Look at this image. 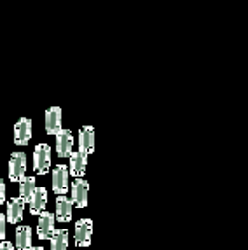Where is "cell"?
<instances>
[{
  "label": "cell",
  "mask_w": 248,
  "mask_h": 250,
  "mask_svg": "<svg viewBox=\"0 0 248 250\" xmlns=\"http://www.w3.org/2000/svg\"><path fill=\"white\" fill-rule=\"evenodd\" d=\"M33 192H35V179L33 177H25L20 182V198L26 203V201H30L33 198Z\"/></svg>",
  "instance_id": "2e32d148"
},
{
  "label": "cell",
  "mask_w": 248,
  "mask_h": 250,
  "mask_svg": "<svg viewBox=\"0 0 248 250\" xmlns=\"http://www.w3.org/2000/svg\"><path fill=\"white\" fill-rule=\"evenodd\" d=\"M32 138V119L21 117L14 125V144L16 146H26Z\"/></svg>",
  "instance_id": "277c9868"
},
{
  "label": "cell",
  "mask_w": 248,
  "mask_h": 250,
  "mask_svg": "<svg viewBox=\"0 0 248 250\" xmlns=\"http://www.w3.org/2000/svg\"><path fill=\"white\" fill-rule=\"evenodd\" d=\"M26 171V154L23 152H13L9 159V179L13 182H21L25 179Z\"/></svg>",
  "instance_id": "7a4b0ae2"
},
{
  "label": "cell",
  "mask_w": 248,
  "mask_h": 250,
  "mask_svg": "<svg viewBox=\"0 0 248 250\" xmlns=\"http://www.w3.org/2000/svg\"><path fill=\"white\" fill-rule=\"evenodd\" d=\"M46 131L49 135H58L62 131V108L51 107L46 112Z\"/></svg>",
  "instance_id": "30bf717a"
},
{
  "label": "cell",
  "mask_w": 248,
  "mask_h": 250,
  "mask_svg": "<svg viewBox=\"0 0 248 250\" xmlns=\"http://www.w3.org/2000/svg\"><path fill=\"white\" fill-rule=\"evenodd\" d=\"M66 247H68V231H54L51 236V250H66Z\"/></svg>",
  "instance_id": "e0dca14e"
},
{
  "label": "cell",
  "mask_w": 248,
  "mask_h": 250,
  "mask_svg": "<svg viewBox=\"0 0 248 250\" xmlns=\"http://www.w3.org/2000/svg\"><path fill=\"white\" fill-rule=\"evenodd\" d=\"M87 191H89V184L83 179H77L72 184V203L79 208H84L87 205Z\"/></svg>",
  "instance_id": "8992f818"
},
{
  "label": "cell",
  "mask_w": 248,
  "mask_h": 250,
  "mask_svg": "<svg viewBox=\"0 0 248 250\" xmlns=\"http://www.w3.org/2000/svg\"><path fill=\"white\" fill-rule=\"evenodd\" d=\"M51 167V147L47 144H39L33 150V168L39 175H46Z\"/></svg>",
  "instance_id": "6da1fadb"
},
{
  "label": "cell",
  "mask_w": 248,
  "mask_h": 250,
  "mask_svg": "<svg viewBox=\"0 0 248 250\" xmlns=\"http://www.w3.org/2000/svg\"><path fill=\"white\" fill-rule=\"evenodd\" d=\"M30 249H32V228L30 226H20L16 229V250Z\"/></svg>",
  "instance_id": "5bb4252c"
},
{
  "label": "cell",
  "mask_w": 248,
  "mask_h": 250,
  "mask_svg": "<svg viewBox=\"0 0 248 250\" xmlns=\"http://www.w3.org/2000/svg\"><path fill=\"white\" fill-rule=\"evenodd\" d=\"M91 233H93L91 219H81V221H77V224H75V243H77V247L91 245Z\"/></svg>",
  "instance_id": "3957f363"
},
{
  "label": "cell",
  "mask_w": 248,
  "mask_h": 250,
  "mask_svg": "<svg viewBox=\"0 0 248 250\" xmlns=\"http://www.w3.org/2000/svg\"><path fill=\"white\" fill-rule=\"evenodd\" d=\"M46 203H47V191L46 188H39L35 189L33 192V198L30 200V212L33 215H41L46 208Z\"/></svg>",
  "instance_id": "7c38bea8"
},
{
  "label": "cell",
  "mask_w": 248,
  "mask_h": 250,
  "mask_svg": "<svg viewBox=\"0 0 248 250\" xmlns=\"http://www.w3.org/2000/svg\"><path fill=\"white\" fill-rule=\"evenodd\" d=\"M86 163H87V156L83 154L81 150H79V152H72L70 154V175L83 177L84 171H86Z\"/></svg>",
  "instance_id": "4fadbf2b"
},
{
  "label": "cell",
  "mask_w": 248,
  "mask_h": 250,
  "mask_svg": "<svg viewBox=\"0 0 248 250\" xmlns=\"http://www.w3.org/2000/svg\"><path fill=\"white\" fill-rule=\"evenodd\" d=\"M53 191L63 196L68 191V168L65 165H58L53 171Z\"/></svg>",
  "instance_id": "5b68a950"
},
{
  "label": "cell",
  "mask_w": 248,
  "mask_h": 250,
  "mask_svg": "<svg viewBox=\"0 0 248 250\" xmlns=\"http://www.w3.org/2000/svg\"><path fill=\"white\" fill-rule=\"evenodd\" d=\"M23 210H25V201L21 198H11L7 203V221L11 224L18 222L23 215Z\"/></svg>",
  "instance_id": "9a60e30c"
},
{
  "label": "cell",
  "mask_w": 248,
  "mask_h": 250,
  "mask_svg": "<svg viewBox=\"0 0 248 250\" xmlns=\"http://www.w3.org/2000/svg\"><path fill=\"white\" fill-rule=\"evenodd\" d=\"M5 238V217L0 213V242H4Z\"/></svg>",
  "instance_id": "ac0fdd59"
},
{
  "label": "cell",
  "mask_w": 248,
  "mask_h": 250,
  "mask_svg": "<svg viewBox=\"0 0 248 250\" xmlns=\"http://www.w3.org/2000/svg\"><path fill=\"white\" fill-rule=\"evenodd\" d=\"M5 201V182L0 179V205Z\"/></svg>",
  "instance_id": "d6986e66"
},
{
  "label": "cell",
  "mask_w": 248,
  "mask_h": 250,
  "mask_svg": "<svg viewBox=\"0 0 248 250\" xmlns=\"http://www.w3.org/2000/svg\"><path fill=\"white\" fill-rule=\"evenodd\" d=\"M72 207H74V203H72V200H68L66 196L56 198V221L70 222Z\"/></svg>",
  "instance_id": "8fae6325"
},
{
  "label": "cell",
  "mask_w": 248,
  "mask_h": 250,
  "mask_svg": "<svg viewBox=\"0 0 248 250\" xmlns=\"http://www.w3.org/2000/svg\"><path fill=\"white\" fill-rule=\"evenodd\" d=\"M72 146H74V137L70 129H62L56 135V154L60 158H68L72 154Z\"/></svg>",
  "instance_id": "52a82bcc"
},
{
  "label": "cell",
  "mask_w": 248,
  "mask_h": 250,
  "mask_svg": "<svg viewBox=\"0 0 248 250\" xmlns=\"http://www.w3.org/2000/svg\"><path fill=\"white\" fill-rule=\"evenodd\" d=\"M79 147L83 154H91L95 150V129L91 126H84L79 129Z\"/></svg>",
  "instance_id": "9c48e42d"
},
{
  "label": "cell",
  "mask_w": 248,
  "mask_h": 250,
  "mask_svg": "<svg viewBox=\"0 0 248 250\" xmlns=\"http://www.w3.org/2000/svg\"><path fill=\"white\" fill-rule=\"evenodd\" d=\"M30 250H44V247H33V249H30Z\"/></svg>",
  "instance_id": "44dd1931"
},
{
  "label": "cell",
  "mask_w": 248,
  "mask_h": 250,
  "mask_svg": "<svg viewBox=\"0 0 248 250\" xmlns=\"http://www.w3.org/2000/svg\"><path fill=\"white\" fill-rule=\"evenodd\" d=\"M0 250H14L11 242H0Z\"/></svg>",
  "instance_id": "ffe728a7"
},
{
  "label": "cell",
  "mask_w": 248,
  "mask_h": 250,
  "mask_svg": "<svg viewBox=\"0 0 248 250\" xmlns=\"http://www.w3.org/2000/svg\"><path fill=\"white\" fill-rule=\"evenodd\" d=\"M54 213L49 212H42L41 219H39V226H37V234L39 240H51L54 233Z\"/></svg>",
  "instance_id": "ba28073f"
}]
</instances>
